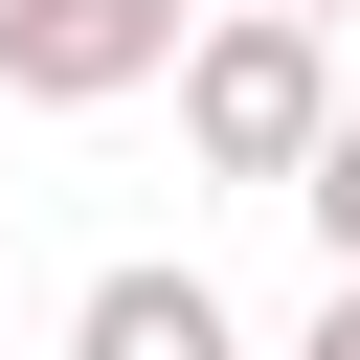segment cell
Masks as SVG:
<instances>
[{"label": "cell", "mask_w": 360, "mask_h": 360, "mask_svg": "<svg viewBox=\"0 0 360 360\" xmlns=\"http://www.w3.org/2000/svg\"><path fill=\"white\" fill-rule=\"evenodd\" d=\"M292 360H360V270H338V292H315V338H292Z\"/></svg>", "instance_id": "cell-5"}, {"label": "cell", "mask_w": 360, "mask_h": 360, "mask_svg": "<svg viewBox=\"0 0 360 360\" xmlns=\"http://www.w3.org/2000/svg\"><path fill=\"white\" fill-rule=\"evenodd\" d=\"M338 135V22H292V0H248V22H202L180 45V158L202 180H270L292 202V158Z\"/></svg>", "instance_id": "cell-1"}, {"label": "cell", "mask_w": 360, "mask_h": 360, "mask_svg": "<svg viewBox=\"0 0 360 360\" xmlns=\"http://www.w3.org/2000/svg\"><path fill=\"white\" fill-rule=\"evenodd\" d=\"M292 22H360V0H292Z\"/></svg>", "instance_id": "cell-6"}, {"label": "cell", "mask_w": 360, "mask_h": 360, "mask_svg": "<svg viewBox=\"0 0 360 360\" xmlns=\"http://www.w3.org/2000/svg\"><path fill=\"white\" fill-rule=\"evenodd\" d=\"M292 202H315V248H338V270H360V112H338V135H315V158H292Z\"/></svg>", "instance_id": "cell-4"}, {"label": "cell", "mask_w": 360, "mask_h": 360, "mask_svg": "<svg viewBox=\"0 0 360 360\" xmlns=\"http://www.w3.org/2000/svg\"><path fill=\"white\" fill-rule=\"evenodd\" d=\"M68 360H248V338H225L202 270H90L68 292Z\"/></svg>", "instance_id": "cell-3"}, {"label": "cell", "mask_w": 360, "mask_h": 360, "mask_svg": "<svg viewBox=\"0 0 360 360\" xmlns=\"http://www.w3.org/2000/svg\"><path fill=\"white\" fill-rule=\"evenodd\" d=\"M158 68H180V0H0V90H45V112H112Z\"/></svg>", "instance_id": "cell-2"}]
</instances>
